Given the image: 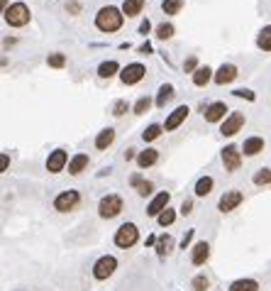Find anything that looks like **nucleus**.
<instances>
[{
  "label": "nucleus",
  "mask_w": 271,
  "mask_h": 291,
  "mask_svg": "<svg viewBox=\"0 0 271 291\" xmlns=\"http://www.w3.org/2000/svg\"><path fill=\"white\" fill-rule=\"evenodd\" d=\"M125 22V12L118 10L115 5H108V7H100L98 15H95V27L100 32H118Z\"/></svg>",
  "instance_id": "obj_1"
},
{
  "label": "nucleus",
  "mask_w": 271,
  "mask_h": 291,
  "mask_svg": "<svg viewBox=\"0 0 271 291\" xmlns=\"http://www.w3.org/2000/svg\"><path fill=\"white\" fill-rule=\"evenodd\" d=\"M2 15H5V22H7L10 27H25V25L30 22V7H27L25 2H12V5H7Z\"/></svg>",
  "instance_id": "obj_2"
},
{
  "label": "nucleus",
  "mask_w": 271,
  "mask_h": 291,
  "mask_svg": "<svg viewBox=\"0 0 271 291\" xmlns=\"http://www.w3.org/2000/svg\"><path fill=\"white\" fill-rule=\"evenodd\" d=\"M120 211H122V198L115 196V194L103 196L100 203H98V213H100V218L110 220V218H115V216H120Z\"/></svg>",
  "instance_id": "obj_3"
},
{
  "label": "nucleus",
  "mask_w": 271,
  "mask_h": 291,
  "mask_svg": "<svg viewBox=\"0 0 271 291\" xmlns=\"http://www.w3.org/2000/svg\"><path fill=\"white\" fill-rule=\"evenodd\" d=\"M137 240H139V230H137L135 223H125V225H120L118 227V232H115V245L118 247H132L137 245Z\"/></svg>",
  "instance_id": "obj_4"
},
{
  "label": "nucleus",
  "mask_w": 271,
  "mask_h": 291,
  "mask_svg": "<svg viewBox=\"0 0 271 291\" xmlns=\"http://www.w3.org/2000/svg\"><path fill=\"white\" fill-rule=\"evenodd\" d=\"M78 203H81L78 191H64V194H59V196L54 198V208H57L59 213H71V211H76Z\"/></svg>",
  "instance_id": "obj_5"
},
{
  "label": "nucleus",
  "mask_w": 271,
  "mask_h": 291,
  "mask_svg": "<svg viewBox=\"0 0 271 291\" xmlns=\"http://www.w3.org/2000/svg\"><path fill=\"white\" fill-rule=\"evenodd\" d=\"M118 269V259L115 257H110V255H105V257H100L95 264H93V277L95 279H108V277H113V272Z\"/></svg>",
  "instance_id": "obj_6"
},
{
  "label": "nucleus",
  "mask_w": 271,
  "mask_h": 291,
  "mask_svg": "<svg viewBox=\"0 0 271 291\" xmlns=\"http://www.w3.org/2000/svg\"><path fill=\"white\" fill-rule=\"evenodd\" d=\"M222 164H225L227 171H237L242 166V152H240V147H235V145L225 147L222 149Z\"/></svg>",
  "instance_id": "obj_7"
},
{
  "label": "nucleus",
  "mask_w": 271,
  "mask_h": 291,
  "mask_svg": "<svg viewBox=\"0 0 271 291\" xmlns=\"http://www.w3.org/2000/svg\"><path fill=\"white\" fill-rule=\"evenodd\" d=\"M242 125H244V113H232V115H227V118L222 120L220 132H222L225 137H232V135H237V132L242 130Z\"/></svg>",
  "instance_id": "obj_8"
},
{
  "label": "nucleus",
  "mask_w": 271,
  "mask_h": 291,
  "mask_svg": "<svg viewBox=\"0 0 271 291\" xmlns=\"http://www.w3.org/2000/svg\"><path fill=\"white\" fill-rule=\"evenodd\" d=\"M66 164H68L66 149H54V152L49 154V159H47V171H49V174H59V171H64Z\"/></svg>",
  "instance_id": "obj_9"
},
{
  "label": "nucleus",
  "mask_w": 271,
  "mask_h": 291,
  "mask_svg": "<svg viewBox=\"0 0 271 291\" xmlns=\"http://www.w3.org/2000/svg\"><path fill=\"white\" fill-rule=\"evenodd\" d=\"M169 201H171V194H169V191H161V194L154 196L151 203L147 206V216H156V218H159V216L169 208Z\"/></svg>",
  "instance_id": "obj_10"
},
{
  "label": "nucleus",
  "mask_w": 271,
  "mask_h": 291,
  "mask_svg": "<svg viewBox=\"0 0 271 291\" xmlns=\"http://www.w3.org/2000/svg\"><path fill=\"white\" fill-rule=\"evenodd\" d=\"M242 201H244L242 191H227V194H222V198H220L217 208H220L222 213H230V211H235V208H237Z\"/></svg>",
  "instance_id": "obj_11"
},
{
  "label": "nucleus",
  "mask_w": 271,
  "mask_h": 291,
  "mask_svg": "<svg viewBox=\"0 0 271 291\" xmlns=\"http://www.w3.org/2000/svg\"><path fill=\"white\" fill-rule=\"evenodd\" d=\"M144 73H147V69H144L142 64H130V66H125V69H122L120 78H122V83H125V86H132V83H139V81L144 78Z\"/></svg>",
  "instance_id": "obj_12"
},
{
  "label": "nucleus",
  "mask_w": 271,
  "mask_h": 291,
  "mask_svg": "<svg viewBox=\"0 0 271 291\" xmlns=\"http://www.w3.org/2000/svg\"><path fill=\"white\" fill-rule=\"evenodd\" d=\"M188 113H191V110H188V105H179V108H176V110H174V113L166 118V123H164V130H169V132H171V130H176V128H179V125H181V123L188 118Z\"/></svg>",
  "instance_id": "obj_13"
},
{
  "label": "nucleus",
  "mask_w": 271,
  "mask_h": 291,
  "mask_svg": "<svg viewBox=\"0 0 271 291\" xmlns=\"http://www.w3.org/2000/svg\"><path fill=\"white\" fill-rule=\"evenodd\" d=\"M237 78V66L235 64H222L217 73H215V83H220V86H225V83H232Z\"/></svg>",
  "instance_id": "obj_14"
},
{
  "label": "nucleus",
  "mask_w": 271,
  "mask_h": 291,
  "mask_svg": "<svg viewBox=\"0 0 271 291\" xmlns=\"http://www.w3.org/2000/svg\"><path fill=\"white\" fill-rule=\"evenodd\" d=\"M225 113H227V105L225 103H210L208 105V110H205V120L208 123H220L222 118H225Z\"/></svg>",
  "instance_id": "obj_15"
},
{
  "label": "nucleus",
  "mask_w": 271,
  "mask_h": 291,
  "mask_svg": "<svg viewBox=\"0 0 271 291\" xmlns=\"http://www.w3.org/2000/svg\"><path fill=\"white\" fill-rule=\"evenodd\" d=\"M208 257H210V245H208V242H196L193 255H191V262H193L196 267H201V264L208 262Z\"/></svg>",
  "instance_id": "obj_16"
},
{
  "label": "nucleus",
  "mask_w": 271,
  "mask_h": 291,
  "mask_svg": "<svg viewBox=\"0 0 271 291\" xmlns=\"http://www.w3.org/2000/svg\"><path fill=\"white\" fill-rule=\"evenodd\" d=\"M156 162H159V149H144V152L137 154L139 169H147V166H151V164H156Z\"/></svg>",
  "instance_id": "obj_17"
},
{
  "label": "nucleus",
  "mask_w": 271,
  "mask_h": 291,
  "mask_svg": "<svg viewBox=\"0 0 271 291\" xmlns=\"http://www.w3.org/2000/svg\"><path fill=\"white\" fill-rule=\"evenodd\" d=\"M242 152H244L247 157H257L259 152H264V140H262V137H249V140H244Z\"/></svg>",
  "instance_id": "obj_18"
},
{
  "label": "nucleus",
  "mask_w": 271,
  "mask_h": 291,
  "mask_svg": "<svg viewBox=\"0 0 271 291\" xmlns=\"http://www.w3.org/2000/svg\"><path fill=\"white\" fill-rule=\"evenodd\" d=\"M86 166H88V154L81 152V154H76V157L68 162V174H71V176H78Z\"/></svg>",
  "instance_id": "obj_19"
},
{
  "label": "nucleus",
  "mask_w": 271,
  "mask_h": 291,
  "mask_svg": "<svg viewBox=\"0 0 271 291\" xmlns=\"http://www.w3.org/2000/svg\"><path fill=\"white\" fill-rule=\"evenodd\" d=\"M113 140H115V130H113V128H105L103 132H98L95 147H98V149H108V147L113 145Z\"/></svg>",
  "instance_id": "obj_20"
},
{
  "label": "nucleus",
  "mask_w": 271,
  "mask_h": 291,
  "mask_svg": "<svg viewBox=\"0 0 271 291\" xmlns=\"http://www.w3.org/2000/svg\"><path fill=\"white\" fill-rule=\"evenodd\" d=\"M142 7H144V0H125L122 2V12L127 17H137L142 12Z\"/></svg>",
  "instance_id": "obj_21"
},
{
  "label": "nucleus",
  "mask_w": 271,
  "mask_h": 291,
  "mask_svg": "<svg viewBox=\"0 0 271 291\" xmlns=\"http://www.w3.org/2000/svg\"><path fill=\"white\" fill-rule=\"evenodd\" d=\"M230 291H259V284L254 279H237L230 284Z\"/></svg>",
  "instance_id": "obj_22"
},
{
  "label": "nucleus",
  "mask_w": 271,
  "mask_h": 291,
  "mask_svg": "<svg viewBox=\"0 0 271 291\" xmlns=\"http://www.w3.org/2000/svg\"><path fill=\"white\" fill-rule=\"evenodd\" d=\"M171 247H174V237L171 235H161L159 237V245H156V255L159 257H166L171 252Z\"/></svg>",
  "instance_id": "obj_23"
},
{
  "label": "nucleus",
  "mask_w": 271,
  "mask_h": 291,
  "mask_svg": "<svg viewBox=\"0 0 271 291\" xmlns=\"http://www.w3.org/2000/svg\"><path fill=\"white\" fill-rule=\"evenodd\" d=\"M210 78H215L212 71H210V66H201V69L193 71V83H196V86H205Z\"/></svg>",
  "instance_id": "obj_24"
},
{
  "label": "nucleus",
  "mask_w": 271,
  "mask_h": 291,
  "mask_svg": "<svg viewBox=\"0 0 271 291\" xmlns=\"http://www.w3.org/2000/svg\"><path fill=\"white\" fill-rule=\"evenodd\" d=\"M132 186L137 189V194H139V196H149V194H151V189H154V186H151V181H142V176H139V174L132 176Z\"/></svg>",
  "instance_id": "obj_25"
},
{
  "label": "nucleus",
  "mask_w": 271,
  "mask_h": 291,
  "mask_svg": "<svg viewBox=\"0 0 271 291\" xmlns=\"http://www.w3.org/2000/svg\"><path fill=\"white\" fill-rule=\"evenodd\" d=\"M171 98H174V86H171V83H164V86L159 88L156 105H159V108H164V105H166V100H171Z\"/></svg>",
  "instance_id": "obj_26"
},
{
  "label": "nucleus",
  "mask_w": 271,
  "mask_h": 291,
  "mask_svg": "<svg viewBox=\"0 0 271 291\" xmlns=\"http://www.w3.org/2000/svg\"><path fill=\"white\" fill-rule=\"evenodd\" d=\"M257 44H259V49L271 52V25H267V27L259 32V39H257Z\"/></svg>",
  "instance_id": "obj_27"
},
{
  "label": "nucleus",
  "mask_w": 271,
  "mask_h": 291,
  "mask_svg": "<svg viewBox=\"0 0 271 291\" xmlns=\"http://www.w3.org/2000/svg\"><path fill=\"white\" fill-rule=\"evenodd\" d=\"M118 69H120V66H118V62H103V64H100V69H98V76H100V78H110V76H115V73H118Z\"/></svg>",
  "instance_id": "obj_28"
},
{
  "label": "nucleus",
  "mask_w": 271,
  "mask_h": 291,
  "mask_svg": "<svg viewBox=\"0 0 271 291\" xmlns=\"http://www.w3.org/2000/svg\"><path fill=\"white\" fill-rule=\"evenodd\" d=\"M212 191V179L210 176H201L196 184V196H208Z\"/></svg>",
  "instance_id": "obj_29"
},
{
  "label": "nucleus",
  "mask_w": 271,
  "mask_h": 291,
  "mask_svg": "<svg viewBox=\"0 0 271 291\" xmlns=\"http://www.w3.org/2000/svg\"><path fill=\"white\" fill-rule=\"evenodd\" d=\"M181 7H183V0H164V2H161V10H164L166 15H176Z\"/></svg>",
  "instance_id": "obj_30"
},
{
  "label": "nucleus",
  "mask_w": 271,
  "mask_h": 291,
  "mask_svg": "<svg viewBox=\"0 0 271 291\" xmlns=\"http://www.w3.org/2000/svg\"><path fill=\"white\" fill-rule=\"evenodd\" d=\"M254 184H257V186L271 184V169H259V171L254 174Z\"/></svg>",
  "instance_id": "obj_31"
},
{
  "label": "nucleus",
  "mask_w": 271,
  "mask_h": 291,
  "mask_svg": "<svg viewBox=\"0 0 271 291\" xmlns=\"http://www.w3.org/2000/svg\"><path fill=\"white\" fill-rule=\"evenodd\" d=\"M156 37H159V39H171V37H174V25H169V22L159 25V27H156Z\"/></svg>",
  "instance_id": "obj_32"
},
{
  "label": "nucleus",
  "mask_w": 271,
  "mask_h": 291,
  "mask_svg": "<svg viewBox=\"0 0 271 291\" xmlns=\"http://www.w3.org/2000/svg\"><path fill=\"white\" fill-rule=\"evenodd\" d=\"M161 130H164L161 125H149V128L144 130V135H142V137H144V142H151V140H156V137L161 135Z\"/></svg>",
  "instance_id": "obj_33"
},
{
  "label": "nucleus",
  "mask_w": 271,
  "mask_h": 291,
  "mask_svg": "<svg viewBox=\"0 0 271 291\" xmlns=\"http://www.w3.org/2000/svg\"><path fill=\"white\" fill-rule=\"evenodd\" d=\"M47 64H49V66H54V69H61V66L66 64V57H64V54H59V52H57V54H49V57H47Z\"/></svg>",
  "instance_id": "obj_34"
},
{
  "label": "nucleus",
  "mask_w": 271,
  "mask_h": 291,
  "mask_svg": "<svg viewBox=\"0 0 271 291\" xmlns=\"http://www.w3.org/2000/svg\"><path fill=\"white\" fill-rule=\"evenodd\" d=\"M149 105H151V98H147V96H142V98L137 100V105H135V113H137V115H144V113L149 110Z\"/></svg>",
  "instance_id": "obj_35"
},
{
  "label": "nucleus",
  "mask_w": 271,
  "mask_h": 291,
  "mask_svg": "<svg viewBox=\"0 0 271 291\" xmlns=\"http://www.w3.org/2000/svg\"><path fill=\"white\" fill-rule=\"evenodd\" d=\"M191 287L196 291H208V287H210V282H208V277H203V274H198L193 282H191Z\"/></svg>",
  "instance_id": "obj_36"
},
{
  "label": "nucleus",
  "mask_w": 271,
  "mask_h": 291,
  "mask_svg": "<svg viewBox=\"0 0 271 291\" xmlns=\"http://www.w3.org/2000/svg\"><path fill=\"white\" fill-rule=\"evenodd\" d=\"M174 220H176V213H174L171 208H166V211L159 216V225H161V227H166V225H171Z\"/></svg>",
  "instance_id": "obj_37"
},
{
  "label": "nucleus",
  "mask_w": 271,
  "mask_h": 291,
  "mask_svg": "<svg viewBox=\"0 0 271 291\" xmlns=\"http://www.w3.org/2000/svg\"><path fill=\"white\" fill-rule=\"evenodd\" d=\"M125 110H127V100H118V103H115V108H113V115H118V118H120V115H125Z\"/></svg>",
  "instance_id": "obj_38"
},
{
  "label": "nucleus",
  "mask_w": 271,
  "mask_h": 291,
  "mask_svg": "<svg viewBox=\"0 0 271 291\" xmlns=\"http://www.w3.org/2000/svg\"><path fill=\"white\" fill-rule=\"evenodd\" d=\"M235 96H237V98H247V100H254V93H252L249 88H237V91H235Z\"/></svg>",
  "instance_id": "obj_39"
},
{
  "label": "nucleus",
  "mask_w": 271,
  "mask_h": 291,
  "mask_svg": "<svg viewBox=\"0 0 271 291\" xmlns=\"http://www.w3.org/2000/svg\"><path fill=\"white\" fill-rule=\"evenodd\" d=\"M191 211H193V203H191V201H183V206H181V213H183V216H188Z\"/></svg>",
  "instance_id": "obj_40"
},
{
  "label": "nucleus",
  "mask_w": 271,
  "mask_h": 291,
  "mask_svg": "<svg viewBox=\"0 0 271 291\" xmlns=\"http://www.w3.org/2000/svg\"><path fill=\"white\" fill-rule=\"evenodd\" d=\"M183 69H186V71H193V69H196V57H191V59L183 64Z\"/></svg>",
  "instance_id": "obj_41"
},
{
  "label": "nucleus",
  "mask_w": 271,
  "mask_h": 291,
  "mask_svg": "<svg viewBox=\"0 0 271 291\" xmlns=\"http://www.w3.org/2000/svg\"><path fill=\"white\" fill-rule=\"evenodd\" d=\"M149 30H151V25H149V20H147V22H142V25H139V32H142V34H147V32H149Z\"/></svg>",
  "instance_id": "obj_42"
},
{
  "label": "nucleus",
  "mask_w": 271,
  "mask_h": 291,
  "mask_svg": "<svg viewBox=\"0 0 271 291\" xmlns=\"http://www.w3.org/2000/svg\"><path fill=\"white\" fill-rule=\"evenodd\" d=\"M7 164H10V157L2 154V166H0V171H7Z\"/></svg>",
  "instance_id": "obj_43"
},
{
  "label": "nucleus",
  "mask_w": 271,
  "mask_h": 291,
  "mask_svg": "<svg viewBox=\"0 0 271 291\" xmlns=\"http://www.w3.org/2000/svg\"><path fill=\"white\" fill-rule=\"evenodd\" d=\"M191 237H193V230H188V232H186V237H183V242H181V245H183V250H186V245L191 242Z\"/></svg>",
  "instance_id": "obj_44"
},
{
  "label": "nucleus",
  "mask_w": 271,
  "mask_h": 291,
  "mask_svg": "<svg viewBox=\"0 0 271 291\" xmlns=\"http://www.w3.org/2000/svg\"><path fill=\"white\" fill-rule=\"evenodd\" d=\"M149 49H151V47H149V42H147V44H142V47H139V52H142V54H149Z\"/></svg>",
  "instance_id": "obj_45"
},
{
  "label": "nucleus",
  "mask_w": 271,
  "mask_h": 291,
  "mask_svg": "<svg viewBox=\"0 0 271 291\" xmlns=\"http://www.w3.org/2000/svg\"><path fill=\"white\" fill-rule=\"evenodd\" d=\"M125 159H127V162L135 159V149H127V152H125Z\"/></svg>",
  "instance_id": "obj_46"
}]
</instances>
